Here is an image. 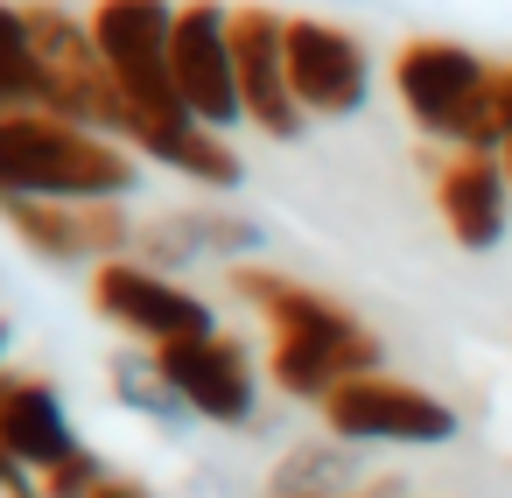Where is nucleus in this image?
Returning a JSON list of instances; mask_svg holds the SVG:
<instances>
[{
    "instance_id": "a211bd4d",
    "label": "nucleus",
    "mask_w": 512,
    "mask_h": 498,
    "mask_svg": "<svg viewBox=\"0 0 512 498\" xmlns=\"http://www.w3.org/2000/svg\"><path fill=\"white\" fill-rule=\"evenodd\" d=\"M36 484H43V498H92V491L106 484V463H99L92 449H78V456H64L57 470H43Z\"/></svg>"
},
{
    "instance_id": "aec40b11",
    "label": "nucleus",
    "mask_w": 512,
    "mask_h": 498,
    "mask_svg": "<svg viewBox=\"0 0 512 498\" xmlns=\"http://www.w3.org/2000/svg\"><path fill=\"white\" fill-rule=\"evenodd\" d=\"M0 358H8V323H0ZM0 379H8V372H0Z\"/></svg>"
},
{
    "instance_id": "39448f33",
    "label": "nucleus",
    "mask_w": 512,
    "mask_h": 498,
    "mask_svg": "<svg viewBox=\"0 0 512 498\" xmlns=\"http://www.w3.org/2000/svg\"><path fill=\"white\" fill-rule=\"evenodd\" d=\"M169 71H176V92H183L197 127L225 134V127L246 120L239 64H232V8H218V0H183L176 8V43H169Z\"/></svg>"
},
{
    "instance_id": "6e6552de",
    "label": "nucleus",
    "mask_w": 512,
    "mask_h": 498,
    "mask_svg": "<svg viewBox=\"0 0 512 498\" xmlns=\"http://www.w3.org/2000/svg\"><path fill=\"white\" fill-rule=\"evenodd\" d=\"M169 386L183 393V407L211 428H246L253 407H260V372H253V351L239 337H190V344H162L155 351Z\"/></svg>"
},
{
    "instance_id": "ddd939ff",
    "label": "nucleus",
    "mask_w": 512,
    "mask_h": 498,
    "mask_svg": "<svg viewBox=\"0 0 512 498\" xmlns=\"http://www.w3.org/2000/svg\"><path fill=\"white\" fill-rule=\"evenodd\" d=\"M134 246L148 253L155 274H176V267H197V260H246V253H260L267 225L232 218V211H169V218L141 225Z\"/></svg>"
},
{
    "instance_id": "6ab92c4d",
    "label": "nucleus",
    "mask_w": 512,
    "mask_h": 498,
    "mask_svg": "<svg viewBox=\"0 0 512 498\" xmlns=\"http://www.w3.org/2000/svg\"><path fill=\"white\" fill-rule=\"evenodd\" d=\"M92 498H148V491H141V484H134V477H106V484H99V491H92Z\"/></svg>"
},
{
    "instance_id": "1a4fd4ad",
    "label": "nucleus",
    "mask_w": 512,
    "mask_h": 498,
    "mask_svg": "<svg viewBox=\"0 0 512 498\" xmlns=\"http://www.w3.org/2000/svg\"><path fill=\"white\" fill-rule=\"evenodd\" d=\"M232 64H239V99L246 120L274 141H302L309 113L295 106L288 85V15L274 8H232Z\"/></svg>"
},
{
    "instance_id": "f257e3e1",
    "label": "nucleus",
    "mask_w": 512,
    "mask_h": 498,
    "mask_svg": "<svg viewBox=\"0 0 512 498\" xmlns=\"http://www.w3.org/2000/svg\"><path fill=\"white\" fill-rule=\"evenodd\" d=\"M232 288L267 316V330H274V344H267V379H274L288 400H316V407H323L337 386L379 372V337H372L351 309H337L330 295H316V288H302V281H288V274H267V267H239Z\"/></svg>"
},
{
    "instance_id": "f3484780",
    "label": "nucleus",
    "mask_w": 512,
    "mask_h": 498,
    "mask_svg": "<svg viewBox=\"0 0 512 498\" xmlns=\"http://www.w3.org/2000/svg\"><path fill=\"white\" fill-rule=\"evenodd\" d=\"M470 155H505L512 148V64H491V85L477 99V120L463 134Z\"/></svg>"
},
{
    "instance_id": "0eeeda50",
    "label": "nucleus",
    "mask_w": 512,
    "mask_h": 498,
    "mask_svg": "<svg viewBox=\"0 0 512 498\" xmlns=\"http://www.w3.org/2000/svg\"><path fill=\"white\" fill-rule=\"evenodd\" d=\"M288 85L309 120H351L372 99V57L351 29L288 15Z\"/></svg>"
},
{
    "instance_id": "4468645a",
    "label": "nucleus",
    "mask_w": 512,
    "mask_h": 498,
    "mask_svg": "<svg viewBox=\"0 0 512 498\" xmlns=\"http://www.w3.org/2000/svg\"><path fill=\"white\" fill-rule=\"evenodd\" d=\"M113 393H120L127 414H141V421H155V428H190V421H197V414L183 407V393L169 386V372H162L155 351H120V358H113Z\"/></svg>"
},
{
    "instance_id": "9d476101",
    "label": "nucleus",
    "mask_w": 512,
    "mask_h": 498,
    "mask_svg": "<svg viewBox=\"0 0 512 498\" xmlns=\"http://www.w3.org/2000/svg\"><path fill=\"white\" fill-rule=\"evenodd\" d=\"M0 218L50 267H85V260L106 267V260H120V246L141 239L120 204H29V197H15V204H0Z\"/></svg>"
},
{
    "instance_id": "20e7f679",
    "label": "nucleus",
    "mask_w": 512,
    "mask_h": 498,
    "mask_svg": "<svg viewBox=\"0 0 512 498\" xmlns=\"http://www.w3.org/2000/svg\"><path fill=\"white\" fill-rule=\"evenodd\" d=\"M323 421L337 442H400V449H442L456 442V407L407 386V379H386V372H365L351 386H337L323 400Z\"/></svg>"
},
{
    "instance_id": "f03ea898",
    "label": "nucleus",
    "mask_w": 512,
    "mask_h": 498,
    "mask_svg": "<svg viewBox=\"0 0 512 498\" xmlns=\"http://www.w3.org/2000/svg\"><path fill=\"white\" fill-rule=\"evenodd\" d=\"M141 162L127 141L71 127L57 113H0V204H127Z\"/></svg>"
},
{
    "instance_id": "7ed1b4c3",
    "label": "nucleus",
    "mask_w": 512,
    "mask_h": 498,
    "mask_svg": "<svg viewBox=\"0 0 512 498\" xmlns=\"http://www.w3.org/2000/svg\"><path fill=\"white\" fill-rule=\"evenodd\" d=\"M491 85V64L449 36H414L400 57H393V92L407 106V120L428 134V141H449L463 148L470 120H477V99Z\"/></svg>"
},
{
    "instance_id": "423d86ee",
    "label": "nucleus",
    "mask_w": 512,
    "mask_h": 498,
    "mask_svg": "<svg viewBox=\"0 0 512 498\" xmlns=\"http://www.w3.org/2000/svg\"><path fill=\"white\" fill-rule=\"evenodd\" d=\"M92 302H99V316H113L120 330H134L148 351L190 344V337H218L211 302L190 295L183 281L155 274L148 260H106V267L92 274Z\"/></svg>"
},
{
    "instance_id": "412c9836",
    "label": "nucleus",
    "mask_w": 512,
    "mask_h": 498,
    "mask_svg": "<svg viewBox=\"0 0 512 498\" xmlns=\"http://www.w3.org/2000/svg\"><path fill=\"white\" fill-rule=\"evenodd\" d=\"M498 162H505V176H512V148H505V155H498Z\"/></svg>"
},
{
    "instance_id": "dca6fc26",
    "label": "nucleus",
    "mask_w": 512,
    "mask_h": 498,
    "mask_svg": "<svg viewBox=\"0 0 512 498\" xmlns=\"http://www.w3.org/2000/svg\"><path fill=\"white\" fill-rule=\"evenodd\" d=\"M358 477V456H351V442H302L288 463H281V477H274V498H344V484Z\"/></svg>"
},
{
    "instance_id": "f8f14e48",
    "label": "nucleus",
    "mask_w": 512,
    "mask_h": 498,
    "mask_svg": "<svg viewBox=\"0 0 512 498\" xmlns=\"http://www.w3.org/2000/svg\"><path fill=\"white\" fill-rule=\"evenodd\" d=\"M0 449H8L29 477H43V470H57L64 456L85 449L78 428H71L64 393H57L50 379H29V372L0 379Z\"/></svg>"
},
{
    "instance_id": "2eb2a0df",
    "label": "nucleus",
    "mask_w": 512,
    "mask_h": 498,
    "mask_svg": "<svg viewBox=\"0 0 512 498\" xmlns=\"http://www.w3.org/2000/svg\"><path fill=\"white\" fill-rule=\"evenodd\" d=\"M0 113H43L36 29H29V8H15V0H0Z\"/></svg>"
},
{
    "instance_id": "9b49d317",
    "label": "nucleus",
    "mask_w": 512,
    "mask_h": 498,
    "mask_svg": "<svg viewBox=\"0 0 512 498\" xmlns=\"http://www.w3.org/2000/svg\"><path fill=\"white\" fill-rule=\"evenodd\" d=\"M435 204H442V225L463 253H491L505 239V218H512V176H505L498 155L456 148L435 169Z\"/></svg>"
}]
</instances>
